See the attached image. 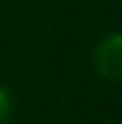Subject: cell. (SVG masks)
I'll return each instance as SVG.
<instances>
[{"label": "cell", "instance_id": "6da1fadb", "mask_svg": "<svg viewBox=\"0 0 122 124\" xmlns=\"http://www.w3.org/2000/svg\"><path fill=\"white\" fill-rule=\"evenodd\" d=\"M93 69L106 82H122V32L106 34L93 50Z\"/></svg>", "mask_w": 122, "mask_h": 124}, {"label": "cell", "instance_id": "7a4b0ae2", "mask_svg": "<svg viewBox=\"0 0 122 124\" xmlns=\"http://www.w3.org/2000/svg\"><path fill=\"white\" fill-rule=\"evenodd\" d=\"M11 114H13V98H11L8 87H5V85H0V124L8 122V119H11Z\"/></svg>", "mask_w": 122, "mask_h": 124}]
</instances>
